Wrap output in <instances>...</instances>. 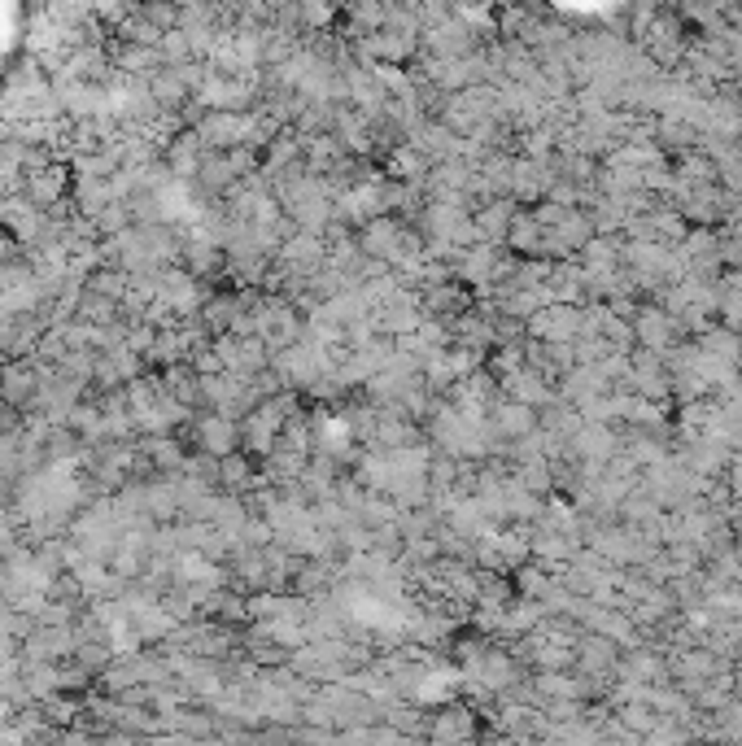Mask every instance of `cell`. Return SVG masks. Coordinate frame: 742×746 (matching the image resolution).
<instances>
[{
    "label": "cell",
    "instance_id": "obj_3",
    "mask_svg": "<svg viewBox=\"0 0 742 746\" xmlns=\"http://www.w3.org/2000/svg\"><path fill=\"white\" fill-rule=\"evenodd\" d=\"M625 725H633V729H651L655 725V712L646 703H633V707H625Z\"/></svg>",
    "mask_w": 742,
    "mask_h": 746
},
{
    "label": "cell",
    "instance_id": "obj_2",
    "mask_svg": "<svg viewBox=\"0 0 742 746\" xmlns=\"http://www.w3.org/2000/svg\"><path fill=\"white\" fill-rule=\"evenodd\" d=\"M498 424L511 432V437H524V432H537V415L529 402H511L498 411Z\"/></svg>",
    "mask_w": 742,
    "mask_h": 746
},
{
    "label": "cell",
    "instance_id": "obj_1",
    "mask_svg": "<svg viewBox=\"0 0 742 746\" xmlns=\"http://www.w3.org/2000/svg\"><path fill=\"white\" fill-rule=\"evenodd\" d=\"M585 332V315L568 302H546L542 310H533V336H546V341H568V336Z\"/></svg>",
    "mask_w": 742,
    "mask_h": 746
}]
</instances>
